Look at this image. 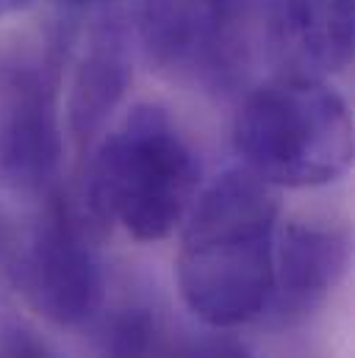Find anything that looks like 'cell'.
Listing matches in <instances>:
<instances>
[{"mask_svg": "<svg viewBox=\"0 0 355 358\" xmlns=\"http://www.w3.org/2000/svg\"><path fill=\"white\" fill-rule=\"evenodd\" d=\"M256 0H145L139 42L167 78L203 92H231L253 53Z\"/></svg>", "mask_w": 355, "mask_h": 358, "instance_id": "4", "label": "cell"}, {"mask_svg": "<svg viewBox=\"0 0 355 358\" xmlns=\"http://www.w3.org/2000/svg\"><path fill=\"white\" fill-rule=\"evenodd\" d=\"M233 145L245 170L269 186H325L353 164V120L345 97L319 76L286 73L247 94Z\"/></svg>", "mask_w": 355, "mask_h": 358, "instance_id": "3", "label": "cell"}, {"mask_svg": "<svg viewBox=\"0 0 355 358\" xmlns=\"http://www.w3.org/2000/svg\"><path fill=\"white\" fill-rule=\"evenodd\" d=\"M34 306L59 325H84L103 306V267L87 222L61 194H48L25 256Z\"/></svg>", "mask_w": 355, "mask_h": 358, "instance_id": "5", "label": "cell"}, {"mask_svg": "<svg viewBox=\"0 0 355 358\" xmlns=\"http://www.w3.org/2000/svg\"><path fill=\"white\" fill-rule=\"evenodd\" d=\"M0 358H64L31 325L0 317Z\"/></svg>", "mask_w": 355, "mask_h": 358, "instance_id": "11", "label": "cell"}, {"mask_svg": "<svg viewBox=\"0 0 355 358\" xmlns=\"http://www.w3.org/2000/svg\"><path fill=\"white\" fill-rule=\"evenodd\" d=\"M350 267V239L322 222H289L275 234L272 297L266 311L280 325L308 320L325 306Z\"/></svg>", "mask_w": 355, "mask_h": 358, "instance_id": "7", "label": "cell"}, {"mask_svg": "<svg viewBox=\"0 0 355 358\" xmlns=\"http://www.w3.org/2000/svg\"><path fill=\"white\" fill-rule=\"evenodd\" d=\"M269 28L294 73H331L353 56V0H269Z\"/></svg>", "mask_w": 355, "mask_h": 358, "instance_id": "8", "label": "cell"}, {"mask_svg": "<svg viewBox=\"0 0 355 358\" xmlns=\"http://www.w3.org/2000/svg\"><path fill=\"white\" fill-rule=\"evenodd\" d=\"M31 0H0V17H6V14H14V11H20V8H25Z\"/></svg>", "mask_w": 355, "mask_h": 358, "instance_id": "13", "label": "cell"}, {"mask_svg": "<svg viewBox=\"0 0 355 358\" xmlns=\"http://www.w3.org/2000/svg\"><path fill=\"white\" fill-rule=\"evenodd\" d=\"M164 358H259L245 342L231 336H208L197 342H186L170 348Z\"/></svg>", "mask_w": 355, "mask_h": 358, "instance_id": "12", "label": "cell"}, {"mask_svg": "<svg viewBox=\"0 0 355 358\" xmlns=\"http://www.w3.org/2000/svg\"><path fill=\"white\" fill-rule=\"evenodd\" d=\"M170 339L161 317L153 308L131 306L114 311L97 342V358H164Z\"/></svg>", "mask_w": 355, "mask_h": 358, "instance_id": "10", "label": "cell"}, {"mask_svg": "<svg viewBox=\"0 0 355 358\" xmlns=\"http://www.w3.org/2000/svg\"><path fill=\"white\" fill-rule=\"evenodd\" d=\"M64 156L59 81L45 64H22L0 84V186L45 192Z\"/></svg>", "mask_w": 355, "mask_h": 358, "instance_id": "6", "label": "cell"}, {"mask_svg": "<svg viewBox=\"0 0 355 358\" xmlns=\"http://www.w3.org/2000/svg\"><path fill=\"white\" fill-rule=\"evenodd\" d=\"M277 197L250 170H228L189 208L178 248V289L208 328L261 317L272 297Z\"/></svg>", "mask_w": 355, "mask_h": 358, "instance_id": "1", "label": "cell"}, {"mask_svg": "<svg viewBox=\"0 0 355 358\" xmlns=\"http://www.w3.org/2000/svg\"><path fill=\"white\" fill-rule=\"evenodd\" d=\"M67 6H94V3H108V0H61Z\"/></svg>", "mask_w": 355, "mask_h": 358, "instance_id": "14", "label": "cell"}, {"mask_svg": "<svg viewBox=\"0 0 355 358\" xmlns=\"http://www.w3.org/2000/svg\"><path fill=\"white\" fill-rule=\"evenodd\" d=\"M128 81L131 59L125 48V34L119 31V25L97 28L78 62L67 106L70 128L81 145L92 142L103 131L128 90Z\"/></svg>", "mask_w": 355, "mask_h": 358, "instance_id": "9", "label": "cell"}, {"mask_svg": "<svg viewBox=\"0 0 355 358\" xmlns=\"http://www.w3.org/2000/svg\"><path fill=\"white\" fill-rule=\"evenodd\" d=\"M200 159L173 117L136 106L103 136L87 173V203L97 222L119 225L139 242H161L197 200Z\"/></svg>", "mask_w": 355, "mask_h": 358, "instance_id": "2", "label": "cell"}]
</instances>
